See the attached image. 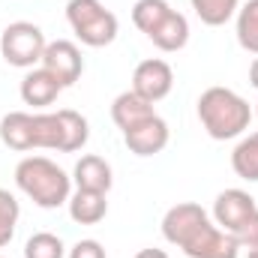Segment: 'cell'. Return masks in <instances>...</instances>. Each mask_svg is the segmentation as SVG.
<instances>
[{"instance_id":"20","label":"cell","mask_w":258,"mask_h":258,"mask_svg":"<svg viewBox=\"0 0 258 258\" xmlns=\"http://www.w3.org/2000/svg\"><path fill=\"white\" fill-rule=\"evenodd\" d=\"M168 12H171L168 0H135V6H132V24H135L144 36H150V33L165 21Z\"/></svg>"},{"instance_id":"12","label":"cell","mask_w":258,"mask_h":258,"mask_svg":"<svg viewBox=\"0 0 258 258\" xmlns=\"http://www.w3.org/2000/svg\"><path fill=\"white\" fill-rule=\"evenodd\" d=\"M63 84L48 72V69H30L24 78H21V99L24 105H33V108H45L51 105L57 96H60Z\"/></svg>"},{"instance_id":"24","label":"cell","mask_w":258,"mask_h":258,"mask_svg":"<svg viewBox=\"0 0 258 258\" xmlns=\"http://www.w3.org/2000/svg\"><path fill=\"white\" fill-rule=\"evenodd\" d=\"M234 240L240 243V249H255L258 246V210L240 225V231L234 234Z\"/></svg>"},{"instance_id":"14","label":"cell","mask_w":258,"mask_h":258,"mask_svg":"<svg viewBox=\"0 0 258 258\" xmlns=\"http://www.w3.org/2000/svg\"><path fill=\"white\" fill-rule=\"evenodd\" d=\"M153 114H156V111H153V102H147L144 96H138L132 87L123 90L120 96H114V102H111V120L117 123L120 132L138 126L141 120H147V117H153Z\"/></svg>"},{"instance_id":"17","label":"cell","mask_w":258,"mask_h":258,"mask_svg":"<svg viewBox=\"0 0 258 258\" xmlns=\"http://www.w3.org/2000/svg\"><path fill=\"white\" fill-rule=\"evenodd\" d=\"M69 216L78 225H96L105 219L108 213V201L105 192H90V189H75V195H69Z\"/></svg>"},{"instance_id":"11","label":"cell","mask_w":258,"mask_h":258,"mask_svg":"<svg viewBox=\"0 0 258 258\" xmlns=\"http://www.w3.org/2000/svg\"><path fill=\"white\" fill-rule=\"evenodd\" d=\"M168 138H171V129L159 114H153V117L141 120L138 126L123 132V141H126V147L135 156H156V153H162L168 147Z\"/></svg>"},{"instance_id":"26","label":"cell","mask_w":258,"mask_h":258,"mask_svg":"<svg viewBox=\"0 0 258 258\" xmlns=\"http://www.w3.org/2000/svg\"><path fill=\"white\" fill-rule=\"evenodd\" d=\"M135 258H168V252L165 249H141V252H135Z\"/></svg>"},{"instance_id":"18","label":"cell","mask_w":258,"mask_h":258,"mask_svg":"<svg viewBox=\"0 0 258 258\" xmlns=\"http://www.w3.org/2000/svg\"><path fill=\"white\" fill-rule=\"evenodd\" d=\"M231 168L237 177L258 183V132H249L237 141V147L231 150Z\"/></svg>"},{"instance_id":"16","label":"cell","mask_w":258,"mask_h":258,"mask_svg":"<svg viewBox=\"0 0 258 258\" xmlns=\"http://www.w3.org/2000/svg\"><path fill=\"white\" fill-rule=\"evenodd\" d=\"M0 141L18 153H27V150H36L33 147V114L27 111H9L3 120H0Z\"/></svg>"},{"instance_id":"9","label":"cell","mask_w":258,"mask_h":258,"mask_svg":"<svg viewBox=\"0 0 258 258\" xmlns=\"http://www.w3.org/2000/svg\"><path fill=\"white\" fill-rule=\"evenodd\" d=\"M255 210H258L255 198L246 192V189H225V192L216 195V201H213V219H216V225H219L222 231H228V234H237L240 225H243Z\"/></svg>"},{"instance_id":"29","label":"cell","mask_w":258,"mask_h":258,"mask_svg":"<svg viewBox=\"0 0 258 258\" xmlns=\"http://www.w3.org/2000/svg\"><path fill=\"white\" fill-rule=\"evenodd\" d=\"M255 117H258V102H255Z\"/></svg>"},{"instance_id":"7","label":"cell","mask_w":258,"mask_h":258,"mask_svg":"<svg viewBox=\"0 0 258 258\" xmlns=\"http://www.w3.org/2000/svg\"><path fill=\"white\" fill-rule=\"evenodd\" d=\"M174 87V69L159 60V57H150V60H141L132 72V90L138 96H144L147 102H159L171 93Z\"/></svg>"},{"instance_id":"19","label":"cell","mask_w":258,"mask_h":258,"mask_svg":"<svg viewBox=\"0 0 258 258\" xmlns=\"http://www.w3.org/2000/svg\"><path fill=\"white\" fill-rule=\"evenodd\" d=\"M189 3H192L198 21L207 24V27L228 24L237 15V9H240V0H189Z\"/></svg>"},{"instance_id":"8","label":"cell","mask_w":258,"mask_h":258,"mask_svg":"<svg viewBox=\"0 0 258 258\" xmlns=\"http://www.w3.org/2000/svg\"><path fill=\"white\" fill-rule=\"evenodd\" d=\"M42 69H48L63 87H72L81 72H84V57H81V48L69 39H54L45 45V54H42Z\"/></svg>"},{"instance_id":"4","label":"cell","mask_w":258,"mask_h":258,"mask_svg":"<svg viewBox=\"0 0 258 258\" xmlns=\"http://www.w3.org/2000/svg\"><path fill=\"white\" fill-rule=\"evenodd\" d=\"M66 21L81 45L105 48L117 39V15L105 9L102 0H69L66 3Z\"/></svg>"},{"instance_id":"6","label":"cell","mask_w":258,"mask_h":258,"mask_svg":"<svg viewBox=\"0 0 258 258\" xmlns=\"http://www.w3.org/2000/svg\"><path fill=\"white\" fill-rule=\"evenodd\" d=\"M207 222H210V216H207V210H204L201 204H195V201H180V204H174V207L162 216V237H165L171 246H180V249H183Z\"/></svg>"},{"instance_id":"23","label":"cell","mask_w":258,"mask_h":258,"mask_svg":"<svg viewBox=\"0 0 258 258\" xmlns=\"http://www.w3.org/2000/svg\"><path fill=\"white\" fill-rule=\"evenodd\" d=\"M18 216H21V207H18V198L9 192V189H0V249L15 237V225H18Z\"/></svg>"},{"instance_id":"5","label":"cell","mask_w":258,"mask_h":258,"mask_svg":"<svg viewBox=\"0 0 258 258\" xmlns=\"http://www.w3.org/2000/svg\"><path fill=\"white\" fill-rule=\"evenodd\" d=\"M45 45H48L45 33L33 21H12L0 33V54H3V60L9 66H18V69H33L36 63H42Z\"/></svg>"},{"instance_id":"25","label":"cell","mask_w":258,"mask_h":258,"mask_svg":"<svg viewBox=\"0 0 258 258\" xmlns=\"http://www.w3.org/2000/svg\"><path fill=\"white\" fill-rule=\"evenodd\" d=\"M66 258H105V249L99 240H78Z\"/></svg>"},{"instance_id":"28","label":"cell","mask_w":258,"mask_h":258,"mask_svg":"<svg viewBox=\"0 0 258 258\" xmlns=\"http://www.w3.org/2000/svg\"><path fill=\"white\" fill-rule=\"evenodd\" d=\"M249 258H258V246L255 249H249Z\"/></svg>"},{"instance_id":"2","label":"cell","mask_w":258,"mask_h":258,"mask_svg":"<svg viewBox=\"0 0 258 258\" xmlns=\"http://www.w3.org/2000/svg\"><path fill=\"white\" fill-rule=\"evenodd\" d=\"M15 183L36 207L45 210L66 204L72 195V177L48 156H24L15 165Z\"/></svg>"},{"instance_id":"15","label":"cell","mask_w":258,"mask_h":258,"mask_svg":"<svg viewBox=\"0 0 258 258\" xmlns=\"http://www.w3.org/2000/svg\"><path fill=\"white\" fill-rule=\"evenodd\" d=\"M159 51H180V48H186V42H189V21H186V15L183 12H177V9H171L168 15H165V21L147 36Z\"/></svg>"},{"instance_id":"22","label":"cell","mask_w":258,"mask_h":258,"mask_svg":"<svg viewBox=\"0 0 258 258\" xmlns=\"http://www.w3.org/2000/svg\"><path fill=\"white\" fill-rule=\"evenodd\" d=\"M24 258H66L63 240L51 231H36L24 243Z\"/></svg>"},{"instance_id":"13","label":"cell","mask_w":258,"mask_h":258,"mask_svg":"<svg viewBox=\"0 0 258 258\" xmlns=\"http://www.w3.org/2000/svg\"><path fill=\"white\" fill-rule=\"evenodd\" d=\"M72 180H75L78 189H90V192H105L108 195L111 183H114V174H111V165H108L102 156L87 153V156H81V159L75 162Z\"/></svg>"},{"instance_id":"27","label":"cell","mask_w":258,"mask_h":258,"mask_svg":"<svg viewBox=\"0 0 258 258\" xmlns=\"http://www.w3.org/2000/svg\"><path fill=\"white\" fill-rule=\"evenodd\" d=\"M249 84L258 90V57L252 60V66H249Z\"/></svg>"},{"instance_id":"1","label":"cell","mask_w":258,"mask_h":258,"mask_svg":"<svg viewBox=\"0 0 258 258\" xmlns=\"http://www.w3.org/2000/svg\"><path fill=\"white\" fill-rule=\"evenodd\" d=\"M198 120L213 141H231L249 129L252 108L240 93L216 84L198 96Z\"/></svg>"},{"instance_id":"30","label":"cell","mask_w":258,"mask_h":258,"mask_svg":"<svg viewBox=\"0 0 258 258\" xmlns=\"http://www.w3.org/2000/svg\"><path fill=\"white\" fill-rule=\"evenodd\" d=\"M0 258H3V255H0Z\"/></svg>"},{"instance_id":"3","label":"cell","mask_w":258,"mask_h":258,"mask_svg":"<svg viewBox=\"0 0 258 258\" xmlns=\"http://www.w3.org/2000/svg\"><path fill=\"white\" fill-rule=\"evenodd\" d=\"M90 123L84 114L60 108L54 114H33V147L39 150H57V153H75L87 144Z\"/></svg>"},{"instance_id":"21","label":"cell","mask_w":258,"mask_h":258,"mask_svg":"<svg viewBox=\"0 0 258 258\" xmlns=\"http://www.w3.org/2000/svg\"><path fill=\"white\" fill-rule=\"evenodd\" d=\"M237 42L243 51L258 54V0H246L237 9Z\"/></svg>"},{"instance_id":"10","label":"cell","mask_w":258,"mask_h":258,"mask_svg":"<svg viewBox=\"0 0 258 258\" xmlns=\"http://www.w3.org/2000/svg\"><path fill=\"white\" fill-rule=\"evenodd\" d=\"M183 252L189 258H237L240 255V243L234 240V234H228L219 225L207 222L192 240L183 246Z\"/></svg>"}]
</instances>
